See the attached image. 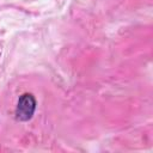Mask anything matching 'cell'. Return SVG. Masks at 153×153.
<instances>
[{"label": "cell", "instance_id": "cell-1", "mask_svg": "<svg viewBox=\"0 0 153 153\" xmlns=\"http://www.w3.org/2000/svg\"><path fill=\"white\" fill-rule=\"evenodd\" d=\"M36 109V100L31 93H24L20 96L16 108V115L19 121H27L32 117Z\"/></svg>", "mask_w": 153, "mask_h": 153}]
</instances>
